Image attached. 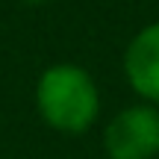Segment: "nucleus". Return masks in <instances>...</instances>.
I'll list each match as a JSON object with an SVG mask.
<instances>
[{
	"mask_svg": "<svg viewBox=\"0 0 159 159\" xmlns=\"http://www.w3.org/2000/svg\"><path fill=\"white\" fill-rule=\"evenodd\" d=\"M35 109L47 127L83 136L100 115V91L94 77L74 62H56L35 83Z\"/></svg>",
	"mask_w": 159,
	"mask_h": 159,
	"instance_id": "1",
	"label": "nucleus"
},
{
	"mask_svg": "<svg viewBox=\"0 0 159 159\" xmlns=\"http://www.w3.org/2000/svg\"><path fill=\"white\" fill-rule=\"evenodd\" d=\"M109 159H153L159 156V106L136 103L115 115L103 130Z\"/></svg>",
	"mask_w": 159,
	"mask_h": 159,
	"instance_id": "2",
	"label": "nucleus"
},
{
	"mask_svg": "<svg viewBox=\"0 0 159 159\" xmlns=\"http://www.w3.org/2000/svg\"><path fill=\"white\" fill-rule=\"evenodd\" d=\"M124 77L144 103L159 106V21L139 30L127 44Z\"/></svg>",
	"mask_w": 159,
	"mask_h": 159,
	"instance_id": "3",
	"label": "nucleus"
},
{
	"mask_svg": "<svg viewBox=\"0 0 159 159\" xmlns=\"http://www.w3.org/2000/svg\"><path fill=\"white\" fill-rule=\"evenodd\" d=\"M24 3H33L35 6V3H44V0H24Z\"/></svg>",
	"mask_w": 159,
	"mask_h": 159,
	"instance_id": "4",
	"label": "nucleus"
}]
</instances>
